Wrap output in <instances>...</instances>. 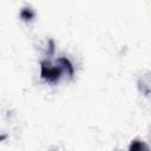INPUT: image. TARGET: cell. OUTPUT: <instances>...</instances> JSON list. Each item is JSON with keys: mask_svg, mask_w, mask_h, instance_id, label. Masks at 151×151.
<instances>
[{"mask_svg": "<svg viewBox=\"0 0 151 151\" xmlns=\"http://www.w3.org/2000/svg\"><path fill=\"white\" fill-rule=\"evenodd\" d=\"M73 66L68 59L60 57L55 60V63L51 61H42L40 66V74L41 78L50 84H57L63 76H68L70 78L73 77Z\"/></svg>", "mask_w": 151, "mask_h": 151, "instance_id": "1", "label": "cell"}, {"mask_svg": "<svg viewBox=\"0 0 151 151\" xmlns=\"http://www.w3.org/2000/svg\"><path fill=\"white\" fill-rule=\"evenodd\" d=\"M129 151H150V150L144 142L134 139L131 142V144L129 146Z\"/></svg>", "mask_w": 151, "mask_h": 151, "instance_id": "2", "label": "cell"}, {"mask_svg": "<svg viewBox=\"0 0 151 151\" xmlns=\"http://www.w3.org/2000/svg\"><path fill=\"white\" fill-rule=\"evenodd\" d=\"M21 18L25 19V20H29L33 18V12L29 9V8H25L22 12H21Z\"/></svg>", "mask_w": 151, "mask_h": 151, "instance_id": "3", "label": "cell"}]
</instances>
